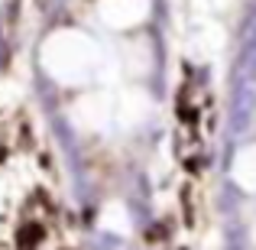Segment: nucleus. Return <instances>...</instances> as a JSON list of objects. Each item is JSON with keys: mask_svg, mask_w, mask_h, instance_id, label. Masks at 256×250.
Returning a JSON list of instances; mask_svg holds the SVG:
<instances>
[]
</instances>
